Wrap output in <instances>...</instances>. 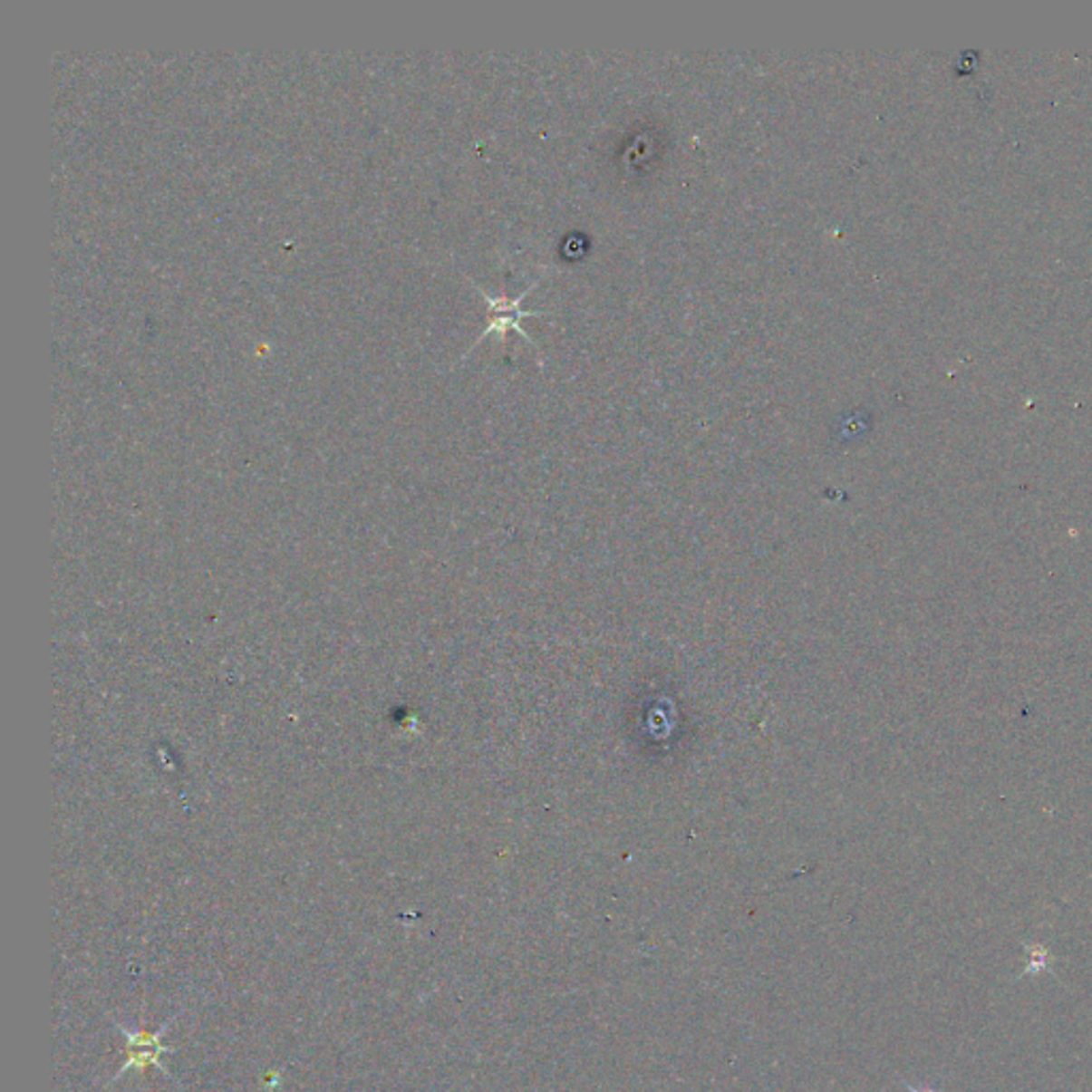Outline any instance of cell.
Segmentation results:
<instances>
[{"mask_svg": "<svg viewBox=\"0 0 1092 1092\" xmlns=\"http://www.w3.org/2000/svg\"><path fill=\"white\" fill-rule=\"evenodd\" d=\"M907 1088H909L911 1092H937V1090H934V1088H928V1086H922V1088H913V1086L907 1084Z\"/></svg>", "mask_w": 1092, "mask_h": 1092, "instance_id": "3957f363", "label": "cell"}, {"mask_svg": "<svg viewBox=\"0 0 1092 1092\" xmlns=\"http://www.w3.org/2000/svg\"><path fill=\"white\" fill-rule=\"evenodd\" d=\"M523 295H527V291H525ZM521 297L515 301H508V299H493V297H488V295H485L488 310H491V318H488V327L485 333H491V331H506L508 327H512L529 342V335L521 329V318L523 316H538L540 312H523L521 307H518L521 305Z\"/></svg>", "mask_w": 1092, "mask_h": 1092, "instance_id": "6da1fadb", "label": "cell"}, {"mask_svg": "<svg viewBox=\"0 0 1092 1092\" xmlns=\"http://www.w3.org/2000/svg\"><path fill=\"white\" fill-rule=\"evenodd\" d=\"M1029 952V964L1027 969H1024L1022 975H1037V973H1046L1049 969V954L1048 950L1043 945H1027Z\"/></svg>", "mask_w": 1092, "mask_h": 1092, "instance_id": "7a4b0ae2", "label": "cell"}]
</instances>
